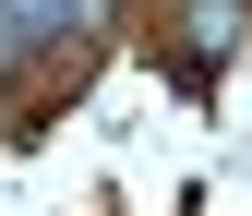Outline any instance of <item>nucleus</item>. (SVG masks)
Here are the masks:
<instances>
[{"mask_svg": "<svg viewBox=\"0 0 252 216\" xmlns=\"http://www.w3.org/2000/svg\"><path fill=\"white\" fill-rule=\"evenodd\" d=\"M192 48H204V60L240 48V0H192Z\"/></svg>", "mask_w": 252, "mask_h": 216, "instance_id": "nucleus-2", "label": "nucleus"}, {"mask_svg": "<svg viewBox=\"0 0 252 216\" xmlns=\"http://www.w3.org/2000/svg\"><path fill=\"white\" fill-rule=\"evenodd\" d=\"M60 24H96V0H0V36H60Z\"/></svg>", "mask_w": 252, "mask_h": 216, "instance_id": "nucleus-1", "label": "nucleus"}]
</instances>
